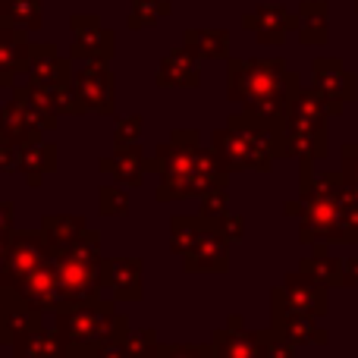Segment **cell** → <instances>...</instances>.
Segmentation results:
<instances>
[{
  "instance_id": "cell-22",
  "label": "cell",
  "mask_w": 358,
  "mask_h": 358,
  "mask_svg": "<svg viewBox=\"0 0 358 358\" xmlns=\"http://www.w3.org/2000/svg\"><path fill=\"white\" fill-rule=\"evenodd\" d=\"M138 136H142V120L129 117L117 126V136L113 138H117V148H132V145L138 142Z\"/></svg>"
},
{
  "instance_id": "cell-27",
  "label": "cell",
  "mask_w": 358,
  "mask_h": 358,
  "mask_svg": "<svg viewBox=\"0 0 358 358\" xmlns=\"http://www.w3.org/2000/svg\"><path fill=\"white\" fill-rule=\"evenodd\" d=\"M355 6H358V0H355Z\"/></svg>"
},
{
  "instance_id": "cell-11",
  "label": "cell",
  "mask_w": 358,
  "mask_h": 358,
  "mask_svg": "<svg viewBox=\"0 0 358 358\" xmlns=\"http://www.w3.org/2000/svg\"><path fill=\"white\" fill-rule=\"evenodd\" d=\"M315 92L343 104V101H352L355 79L343 69L340 60H315Z\"/></svg>"
},
{
  "instance_id": "cell-3",
  "label": "cell",
  "mask_w": 358,
  "mask_h": 358,
  "mask_svg": "<svg viewBox=\"0 0 358 358\" xmlns=\"http://www.w3.org/2000/svg\"><path fill=\"white\" fill-rule=\"evenodd\" d=\"M98 233H85L79 242L63 252L57 261V277H60V289L73 299H88L98 292Z\"/></svg>"
},
{
  "instance_id": "cell-25",
  "label": "cell",
  "mask_w": 358,
  "mask_h": 358,
  "mask_svg": "<svg viewBox=\"0 0 358 358\" xmlns=\"http://www.w3.org/2000/svg\"><path fill=\"white\" fill-rule=\"evenodd\" d=\"M10 223H13V204H0V236L10 229Z\"/></svg>"
},
{
  "instance_id": "cell-4",
  "label": "cell",
  "mask_w": 358,
  "mask_h": 358,
  "mask_svg": "<svg viewBox=\"0 0 358 358\" xmlns=\"http://www.w3.org/2000/svg\"><path fill=\"white\" fill-rule=\"evenodd\" d=\"M69 29H73V50H69L73 60L107 63L113 57V31L104 29L98 16L76 13L73 22H69Z\"/></svg>"
},
{
  "instance_id": "cell-1",
  "label": "cell",
  "mask_w": 358,
  "mask_h": 358,
  "mask_svg": "<svg viewBox=\"0 0 358 358\" xmlns=\"http://www.w3.org/2000/svg\"><path fill=\"white\" fill-rule=\"evenodd\" d=\"M161 173V189L157 198L161 201H179L189 195H208V192L220 189L227 182V167L214 151L198 148V132H173L170 145H161L155 161H148Z\"/></svg>"
},
{
  "instance_id": "cell-6",
  "label": "cell",
  "mask_w": 358,
  "mask_h": 358,
  "mask_svg": "<svg viewBox=\"0 0 358 358\" xmlns=\"http://www.w3.org/2000/svg\"><path fill=\"white\" fill-rule=\"evenodd\" d=\"M82 107L94 113H113V76L107 63H85L73 82Z\"/></svg>"
},
{
  "instance_id": "cell-18",
  "label": "cell",
  "mask_w": 358,
  "mask_h": 358,
  "mask_svg": "<svg viewBox=\"0 0 358 358\" xmlns=\"http://www.w3.org/2000/svg\"><path fill=\"white\" fill-rule=\"evenodd\" d=\"M44 236H48L50 245L69 248L73 242H79V236H85V223H82V217H48Z\"/></svg>"
},
{
  "instance_id": "cell-17",
  "label": "cell",
  "mask_w": 358,
  "mask_h": 358,
  "mask_svg": "<svg viewBox=\"0 0 358 358\" xmlns=\"http://www.w3.org/2000/svg\"><path fill=\"white\" fill-rule=\"evenodd\" d=\"M296 29L305 44L327 41V3H302L296 13Z\"/></svg>"
},
{
  "instance_id": "cell-16",
  "label": "cell",
  "mask_w": 358,
  "mask_h": 358,
  "mask_svg": "<svg viewBox=\"0 0 358 358\" xmlns=\"http://www.w3.org/2000/svg\"><path fill=\"white\" fill-rule=\"evenodd\" d=\"M223 264H227L223 239L210 227H204V233L189 245V267H223Z\"/></svg>"
},
{
  "instance_id": "cell-26",
  "label": "cell",
  "mask_w": 358,
  "mask_h": 358,
  "mask_svg": "<svg viewBox=\"0 0 358 358\" xmlns=\"http://www.w3.org/2000/svg\"><path fill=\"white\" fill-rule=\"evenodd\" d=\"M0 138H3V110H0Z\"/></svg>"
},
{
  "instance_id": "cell-15",
  "label": "cell",
  "mask_w": 358,
  "mask_h": 358,
  "mask_svg": "<svg viewBox=\"0 0 358 358\" xmlns=\"http://www.w3.org/2000/svg\"><path fill=\"white\" fill-rule=\"evenodd\" d=\"M0 25L35 31L41 25V0H0Z\"/></svg>"
},
{
  "instance_id": "cell-21",
  "label": "cell",
  "mask_w": 358,
  "mask_h": 358,
  "mask_svg": "<svg viewBox=\"0 0 358 358\" xmlns=\"http://www.w3.org/2000/svg\"><path fill=\"white\" fill-rule=\"evenodd\" d=\"M129 210V198H126L123 189H117V185H104L101 189V214H126Z\"/></svg>"
},
{
  "instance_id": "cell-24",
  "label": "cell",
  "mask_w": 358,
  "mask_h": 358,
  "mask_svg": "<svg viewBox=\"0 0 358 358\" xmlns=\"http://www.w3.org/2000/svg\"><path fill=\"white\" fill-rule=\"evenodd\" d=\"M343 161H346V173H349L355 192H358V145H349V148L343 151Z\"/></svg>"
},
{
  "instance_id": "cell-20",
  "label": "cell",
  "mask_w": 358,
  "mask_h": 358,
  "mask_svg": "<svg viewBox=\"0 0 358 358\" xmlns=\"http://www.w3.org/2000/svg\"><path fill=\"white\" fill-rule=\"evenodd\" d=\"M107 273H110V280L117 283V289L123 292L126 299L138 296V261H132V258L110 261V264H107Z\"/></svg>"
},
{
  "instance_id": "cell-9",
  "label": "cell",
  "mask_w": 358,
  "mask_h": 358,
  "mask_svg": "<svg viewBox=\"0 0 358 358\" xmlns=\"http://www.w3.org/2000/svg\"><path fill=\"white\" fill-rule=\"evenodd\" d=\"M44 264V242L38 233H19L6 252V273L25 280Z\"/></svg>"
},
{
  "instance_id": "cell-10",
  "label": "cell",
  "mask_w": 358,
  "mask_h": 358,
  "mask_svg": "<svg viewBox=\"0 0 358 358\" xmlns=\"http://www.w3.org/2000/svg\"><path fill=\"white\" fill-rule=\"evenodd\" d=\"M198 69H201L198 57L182 44V48H176L173 54H167L161 60V69H157V85L161 88H167V85L192 88V85H198V79H201Z\"/></svg>"
},
{
  "instance_id": "cell-5",
  "label": "cell",
  "mask_w": 358,
  "mask_h": 358,
  "mask_svg": "<svg viewBox=\"0 0 358 358\" xmlns=\"http://www.w3.org/2000/svg\"><path fill=\"white\" fill-rule=\"evenodd\" d=\"M31 85L41 92H63L73 88V73H69V60L54 50V44H31V63H29Z\"/></svg>"
},
{
  "instance_id": "cell-8",
  "label": "cell",
  "mask_w": 358,
  "mask_h": 358,
  "mask_svg": "<svg viewBox=\"0 0 358 358\" xmlns=\"http://www.w3.org/2000/svg\"><path fill=\"white\" fill-rule=\"evenodd\" d=\"M242 29L255 31L261 44H283L286 31L296 29V19L283 6H258L255 13L242 16Z\"/></svg>"
},
{
  "instance_id": "cell-13",
  "label": "cell",
  "mask_w": 358,
  "mask_h": 358,
  "mask_svg": "<svg viewBox=\"0 0 358 358\" xmlns=\"http://www.w3.org/2000/svg\"><path fill=\"white\" fill-rule=\"evenodd\" d=\"M145 167H148V161H145V155L138 151V145H132V148H117L113 157H104V161H101V170H110V173L126 185L142 182Z\"/></svg>"
},
{
  "instance_id": "cell-12",
  "label": "cell",
  "mask_w": 358,
  "mask_h": 358,
  "mask_svg": "<svg viewBox=\"0 0 358 358\" xmlns=\"http://www.w3.org/2000/svg\"><path fill=\"white\" fill-rule=\"evenodd\" d=\"M185 48L198 60H220L229 54V31L227 29H189L185 31Z\"/></svg>"
},
{
  "instance_id": "cell-23",
  "label": "cell",
  "mask_w": 358,
  "mask_h": 358,
  "mask_svg": "<svg viewBox=\"0 0 358 358\" xmlns=\"http://www.w3.org/2000/svg\"><path fill=\"white\" fill-rule=\"evenodd\" d=\"M223 210H227V195H223L220 189L208 192V195H204V201H201V217H204V220H208V217H214V214H220V220H223Z\"/></svg>"
},
{
  "instance_id": "cell-14",
  "label": "cell",
  "mask_w": 358,
  "mask_h": 358,
  "mask_svg": "<svg viewBox=\"0 0 358 358\" xmlns=\"http://www.w3.org/2000/svg\"><path fill=\"white\" fill-rule=\"evenodd\" d=\"M57 164V151L54 145H44L41 138H31V142L22 145V173L29 179V185H38L44 173H50Z\"/></svg>"
},
{
  "instance_id": "cell-19",
  "label": "cell",
  "mask_w": 358,
  "mask_h": 358,
  "mask_svg": "<svg viewBox=\"0 0 358 358\" xmlns=\"http://www.w3.org/2000/svg\"><path fill=\"white\" fill-rule=\"evenodd\" d=\"M173 6L167 0H132V16H129V29H142V25H157L164 16H170Z\"/></svg>"
},
{
  "instance_id": "cell-2",
  "label": "cell",
  "mask_w": 358,
  "mask_h": 358,
  "mask_svg": "<svg viewBox=\"0 0 358 358\" xmlns=\"http://www.w3.org/2000/svg\"><path fill=\"white\" fill-rule=\"evenodd\" d=\"M227 94L229 101L245 104V113L252 117L286 123L299 94V79L286 73L283 60H229Z\"/></svg>"
},
{
  "instance_id": "cell-7",
  "label": "cell",
  "mask_w": 358,
  "mask_h": 358,
  "mask_svg": "<svg viewBox=\"0 0 358 358\" xmlns=\"http://www.w3.org/2000/svg\"><path fill=\"white\" fill-rule=\"evenodd\" d=\"M31 44L22 29L0 25V88H16L19 73H29Z\"/></svg>"
}]
</instances>
